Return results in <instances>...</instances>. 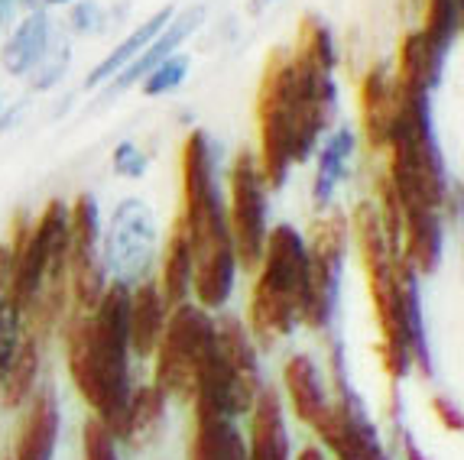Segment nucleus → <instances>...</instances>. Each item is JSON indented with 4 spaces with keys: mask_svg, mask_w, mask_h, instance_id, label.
<instances>
[{
    "mask_svg": "<svg viewBox=\"0 0 464 460\" xmlns=\"http://www.w3.org/2000/svg\"><path fill=\"white\" fill-rule=\"evenodd\" d=\"M410 4H416V0H410Z\"/></svg>",
    "mask_w": 464,
    "mask_h": 460,
    "instance_id": "obj_40",
    "label": "nucleus"
},
{
    "mask_svg": "<svg viewBox=\"0 0 464 460\" xmlns=\"http://www.w3.org/2000/svg\"><path fill=\"white\" fill-rule=\"evenodd\" d=\"M260 104H270L293 139V162H305L315 153L318 137L332 127L338 110L334 72L312 65L305 55L276 49L266 59L264 81L256 91Z\"/></svg>",
    "mask_w": 464,
    "mask_h": 460,
    "instance_id": "obj_4",
    "label": "nucleus"
},
{
    "mask_svg": "<svg viewBox=\"0 0 464 460\" xmlns=\"http://www.w3.org/2000/svg\"><path fill=\"white\" fill-rule=\"evenodd\" d=\"M402 454H406V460H429L426 454L419 451V445L412 441L410 435H402Z\"/></svg>",
    "mask_w": 464,
    "mask_h": 460,
    "instance_id": "obj_36",
    "label": "nucleus"
},
{
    "mask_svg": "<svg viewBox=\"0 0 464 460\" xmlns=\"http://www.w3.org/2000/svg\"><path fill=\"white\" fill-rule=\"evenodd\" d=\"M396 110V88L387 62H377L361 81V120H364V137L373 153H383L390 139Z\"/></svg>",
    "mask_w": 464,
    "mask_h": 460,
    "instance_id": "obj_17",
    "label": "nucleus"
},
{
    "mask_svg": "<svg viewBox=\"0 0 464 460\" xmlns=\"http://www.w3.org/2000/svg\"><path fill=\"white\" fill-rule=\"evenodd\" d=\"M166 422V396L156 386H140L130 389V399H127L124 425H121V441H127L130 447L150 445L160 428Z\"/></svg>",
    "mask_w": 464,
    "mask_h": 460,
    "instance_id": "obj_23",
    "label": "nucleus"
},
{
    "mask_svg": "<svg viewBox=\"0 0 464 460\" xmlns=\"http://www.w3.org/2000/svg\"><path fill=\"white\" fill-rule=\"evenodd\" d=\"M283 383H286L289 402L295 408V418L305 425H312L318 418V412L328 406L325 402V386H322V373H318L315 360L305 353L289 357L283 367Z\"/></svg>",
    "mask_w": 464,
    "mask_h": 460,
    "instance_id": "obj_22",
    "label": "nucleus"
},
{
    "mask_svg": "<svg viewBox=\"0 0 464 460\" xmlns=\"http://www.w3.org/2000/svg\"><path fill=\"white\" fill-rule=\"evenodd\" d=\"M160 285V295H163L166 308H176L188 299L192 292V256H188V234L182 217L172 221L169 240H166V256H163V283Z\"/></svg>",
    "mask_w": 464,
    "mask_h": 460,
    "instance_id": "obj_24",
    "label": "nucleus"
},
{
    "mask_svg": "<svg viewBox=\"0 0 464 460\" xmlns=\"http://www.w3.org/2000/svg\"><path fill=\"white\" fill-rule=\"evenodd\" d=\"M266 4H276V0H254V10H260V7H266Z\"/></svg>",
    "mask_w": 464,
    "mask_h": 460,
    "instance_id": "obj_38",
    "label": "nucleus"
},
{
    "mask_svg": "<svg viewBox=\"0 0 464 460\" xmlns=\"http://www.w3.org/2000/svg\"><path fill=\"white\" fill-rule=\"evenodd\" d=\"M65 357L78 396L111 435H121L130 399V285L108 283L92 311L65 318Z\"/></svg>",
    "mask_w": 464,
    "mask_h": 460,
    "instance_id": "obj_1",
    "label": "nucleus"
},
{
    "mask_svg": "<svg viewBox=\"0 0 464 460\" xmlns=\"http://www.w3.org/2000/svg\"><path fill=\"white\" fill-rule=\"evenodd\" d=\"M396 88V110L393 127H390V172L402 207H429L441 211L449 198V169L441 159V146L435 137L432 104L429 94L406 91L393 81Z\"/></svg>",
    "mask_w": 464,
    "mask_h": 460,
    "instance_id": "obj_3",
    "label": "nucleus"
},
{
    "mask_svg": "<svg viewBox=\"0 0 464 460\" xmlns=\"http://www.w3.org/2000/svg\"><path fill=\"white\" fill-rule=\"evenodd\" d=\"M247 460H289V431L283 418V399L273 386H260L250 406Z\"/></svg>",
    "mask_w": 464,
    "mask_h": 460,
    "instance_id": "obj_14",
    "label": "nucleus"
},
{
    "mask_svg": "<svg viewBox=\"0 0 464 460\" xmlns=\"http://www.w3.org/2000/svg\"><path fill=\"white\" fill-rule=\"evenodd\" d=\"M104 260H101V217L92 195H78L69 211V292L75 308L92 311L104 292Z\"/></svg>",
    "mask_w": 464,
    "mask_h": 460,
    "instance_id": "obj_12",
    "label": "nucleus"
},
{
    "mask_svg": "<svg viewBox=\"0 0 464 460\" xmlns=\"http://www.w3.org/2000/svg\"><path fill=\"white\" fill-rule=\"evenodd\" d=\"M260 276L250 295V334L264 347L289 338L295 324H302L305 285H309V254L299 230L289 224L266 230Z\"/></svg>",
    "mask_w": 464,
    "mask_h": 460,
    "instance_id": "obj_5",
    "label": "nucleus"
},
{
    "mask_svg": "<svg viewBox=\"0 0 464 460\" xmlns=\"http://www.w3.org/2000/svg\"><path fill=\"white\" fill-rule=\"evenodd\" d=\"M295 460H325V454H322V447L309 445V447H302L299 457H295Z\"/></svg>",
    "mask_w": 464,
    "mask_h": 460,
    "instance_id": "obj_37",
    "label": "nucleus"
},
{
    "mask_svg": "<svg viewBox=\"0 0 464 460\" xmlns=\"http://www.w3.org/2000/svg\"><path fill=\"white\" fill-rule=\"evenodd\" d=\"M445 49L429 43L426 33L416 30L402 39L400 46V69H396L393 81L406 91H422L432 94V88L441 81V69H445Z\"/></svg>",
    "mask_w": 464,
    "mask_h": 460,
    "instance_id": "obj_19",
    "label": "nucleus"
},
{
    "mask_svg": "<svg viewBox=\"0 0 464 460\" xmlns=\"http://www.w3.org/2000/svg\"><path fill=\"white\" fill-rule=\"evenodd\" d=\"M215 350V318L208 315V308L182 302L172 308V315L166 318L163 338L156 344V389L163 392L166 399L192 402L195 399V383L205 367V360Z\"/></svg>",
    "mask_w": 464,
    "mask_h": 460,
    "instance_id": "obj_8",
    "label": "nucleus"
},
{
    "mask_svg": "<svg viewBox=\"0 0 464 460\" xmlns=\"http://www.w3.org/2000/svg\"><path fill=\"white\" fill-rule=\"evenodd\" d=\"M39 357H43V344L30 334H20V344L14 350L7 373L0 379V402L7 408H20L36 389V373H39Z\"/></svg>",
    "mask_w": 464,
    "mask_h": 460,
    "instance_id": "obj_27",
    "label": "nucleus"
},
{
    "mask_svg": "<svg viewBox=\"0 0 464 460\" xmlns=\"http://www.w3.org/2000/svg\"><path fill=\"white\" fill-rule=\"evenodd\" d=\"M201 20H205V7L188 10V14L182 16V20H169V26H166V30L160 33V36H156L153 43H150V46L130 62V65H127L124 75H121L114 81L117 91H121V88L137 85L140 78H147L150 72L156 69V65H163V62L169 59V55H176V49L182 46V43H186V39L192 36L195 30H198Z\"/></svg>",
    "mask_w": 464,
    "mask_h": 460,
    "instance_id": "obj_20",
    "label": "nucleus"
},
{
    "mask_svg": "<svg viewBox=\"0 0 464 460\" xmlns=\"http://www.w3.org/2000/svg\"><path fill=\"white\" fill-rule=\"evenodd\" d=\"M351 153H354V133L348 127H341L328 137V143L322 146V156H318V172L315 182H312V201L315 207H328L334 198V188L348 172Z\"/></svg>",
    "mask_w": 464,
    "mask_h": 460,
    "instance_id": "obj_28",
    "label": "nucleus"
},
{
    "mask_svg": "<svg viewBox=\"0 0 464 460\" xmlns=\"http://www.w3.org/2000/svg\"><path fill=\"white\" fill-rule=\"evenodd\" d=\"M188 72V55H169L163 65H156L147 78H143V94L147 98H160V94L176 91L182 81H186Z\"/></svg>",
    "mask_w": 464,
    "mask_h": 460,
    "instance_id": "obj_32",
    "label": "nucleus"
},
{
    "mask_svg": "<svg viewBox=\"0 0 464 460\" xmlns=\"http://www.w3.org/2000/svg\"><path fill=\"white\" fill-rule=\"evenodd\" d=\"M332 369L338 399H334V406L322 408L318 418L312 422L322 445L338 460H390V454L380 445L377 425L367 415V406L344 379V357H341L338 340H332Z\"/></svg>",
    "mask_w": 464,
    "mask_h": 460,
    "instance_id": "obj_9",
    "label": "nucleus"
},
{
    "mask_svg": "<svg viewBox=\"0 0 464 460\" xmlns=\"http://www.w3.org/2000/svg\"><path fill=\"white\" fill-rule=\"evenodd\" d=\"M46 4H69V0H46Z\"/></svg>",
    "mask_w": 464,
    "mask_h": 460,
    "instance_id": "obj_39",
    "label": "nucleus"
},
{
    "mask_svg": "<svg viewBox=\"0 0 464 460\" xmlns=\"http://www.w3.org/2000/svg\"><path fill=\"white\" fill-rule=\"evenodd\" d=\"M295 53L305 55V59H309L312 65H318V69L334 72L338 55H334V39H332V30L325 26V20H318V16H312V14L302 16L299 46H295Z\"/></svg>",
    "mask_w": 464,
    "mask_h": 460,
    "instance_id": "obj_31",
    "label": "nucleus"
},
{
    "mask_svg": "<svg viewBox=\"0 0 464 460\" xmlns=\"http://www.w3.org/2000/svg\"><path fill=\"white\" fill-rule=\"evenodd\" d=\"M14 260L16 256L10 244H0V379L7 373L20 334H24L20 308L14 302Z\"/></svg>",
    "mask_w": 464,
    "mask_h": 460,
    "instance_id": "obj_29",
    "label": "nucleus"
},
{
    "mask_svg": "<svg viewBox=\"0 0 464 460\" xmlns=\"http://www.w3.org/2000/svg\"><path fill=\"white\" fill-rule=\"evenodd\" d=\"M445 230L439 211L429 207H402V250L400 256L416 276H432L441 263Z\"/></svg>",
    "mask_w": 464,
    "mask_h": 460,
    "instance_id": "obj_16",
    "label": "nucleus"
},
{
    "mask_svg": "<svg viewBox=\"0 0 464 460\" xmlns=\"http://www.w3.org/2000/svg\"><path fill=\"white\" fill-rule=\"evenodd\" d=\"M351 227H354L357 250H361V260L367 269V289H371L373 315L380 324V363H383L390 379L400 383L412 369V353L410 340H406V324H402L400 273H396V260L390 254L383 227H380L377 205L361 201L351 215Z\"/></svg>",
    "mask_w": 464,
    "mask_h": 460,
    "instance_id": "obj_6",
    "label": "nucleus"
},
{
    "mask_svg": "<svg viewBox=\"0 0 464 460\" xmlns=\"http://www.w3.org/2000/svg\"><path fill=\"white\" fill-rule=\"evenodd\" d=\"M260 386L264 383L250 331L231 315L215 321V350L201 367L192 402L227 418H240L250 412Z\"/></svg>",
    "mask_w": 464,
    "mask_h": 460,
    "instance_id": "obj_7",
    "label": "nucleus"
},
{
    "mask_svg": "<svg viewBox=\"0 0 464 460\" xmlns=\"http://www.w3.org/2000/svg\"><path fill=\"white\" fill-rule=\"evenodd\" d=\"M172 16H176V10L166 7V10H160V14L150 16V20L143 26H137V30H133L130 36H127L124 43H121V46H117L114 53L108 55V59L94 65V72L88 75L85 85L88 88H98V85H104V81H111L114 75H121V72H124L127 65H130V62L137 59V55L143 53V49H147L150 43H153V39L160 36V33L166 30V26H169Z\"/></svg>",
    "mask_w": 464,
    "mask_h": 460,
    "instance_id": "obj_25",
    "label": "nucleus"
},
{
    "mask_svg": "<svg viewBox=\"0 0 464 460\" xmlns=\"http://www.w3.org/2000/svg\"><path fill=\"white\" fill-rule=\"evenodd\" d=\"M432 412H435V418L445 425V431H451V435H461V431H464L461 406H458V402L445 399V396H435V399H432Z\"/></svg>",
    "mask_w": 464,
    "mask_h": 460,
    "instance_id": "obj_35",
    "label": "nucleus"
},
{
    "mask_svg": "<svg viewBox=\"0 0 464 460\" xmlns=\"http://www.w3.org/2000/svg\"><path fill=\"white\" fill-rule=\"evenodd\" d=\"M59 399L53 386H39L30 396V412L16 437L14 460H53L55 445H59Z\"/></svg>",
    "mask_w": 464,
    "mask_h": 460,
    "instance_id": "obj_15",
    "label": "nucleus"
},
{
    "mask_svg": "<svg viewBox=\"0 0 464 460\" xmlns=\"http://www.w3.org/2000/svg\"><path fill=\"white\" fill-rule=\"evenodd\" d=\"M82 454H85V460H121L117 457V437L98 418H88L82 425Z\"/></svg>",
    "mask_w": 464,
    "mask_h": 460,
    "instance_id": "obj_33",
    "label": "nucleus"
},
{
    "mask_svg": "<svg viewBox=\"0 0 464 460\" xmlns=\"http://www.w3.org/2000/svg\"><path fill=\"white\" fill-rule=\"evenodd\" d=\"M429 43L449 53L461 33V0H426V26Z\"/></svg>",
    "mask_w": 464,
    "mask_h": 460,
    "instance_id": "obj_30",
    "label": "nucleus"
},
{
    "mask_svg": "<svg viewBox=\"0 0 464 460\" xmlns=\"http://www.w3.org/2000/svg\"><path fill=\"white\" fill-rule=\"evenodd\" d=\"M344 237H348V221L341 215L322 217L312 224L309 244V285H305V308H302V324L312 331H328L338 308L341 292V269H344Z\"/></svg>",
    "mask_w": 464,
    "mask_h": 460,
    "instance_id": "obj_10",
    "label": "nucleus"
},
{
    "mask_svg": "<svg viewBox=\"0 0 464 460\" xmlns=\"http://www.w3.org/2000/svg\"><path fill=\"white\" fill-rule=\"evenodd\" d=\"M227 230L234 240L237 269L254 273L260 266L266 244V182L250 149H240L231 169V207H227Z\"/></svg>",
    "mask_w": 464,
    "mask_h": 460,
    "instance_id": "obj_11",
    "label": "nucleus"
},
{
    "mask_svg": "<svg viewBox=\"0 0 464 460\" xmlns=\"http://www.w3.org/2000/svg\"><path fill=\"white\" fill-rule=\"evenodd\" d=\"M114 172L124 178H140L147 172V156L140 153L133 143H121L114 149Z\"/></svg>",
    "mask_w": 464,
    "mask_h": 460,
    "instance_id": "obj_34",
    "label": "nucleus"
},
{
    "mask_svg": "<svg viewBox=\"0 0 464 460\" xmlns=\"http://www.w3.org/2000/svg\"><path fill=\"white\" fill-rule=\"evenodd\" d=\"M182 224L192 256V292L201 308H221L234 292L237 256L227 211L215 185V153L208 137L192 130L182 143Z\"/></svg>",
    "mask_w": 464,
    "mask_h": 460,
    "instance_id": "obj_2",
    "label": "nucleus"
},
{
    "mask_svg": "<svg viewBox=\"0 0 464 460\" xmlns=\"http://www.w3.org/2000/svg\"><path fill=\"white\" fill-rule=\"evenodd\" d=\"M153 240L156 227L147 207L140 201H124L117 207L108 240V266L121 276V283L130 285V279L143 273L150 254H153Z\"/></svg>",
    "mask_w": 464,
    "mask_h": 460,
    "instance_id": "obj_13",
    "label": "nucleus"
},
{
    "mask_svg": "<svg viewBox=\"0 0 464 460\" xmlns=\"http://www.w3.org/2000/svg\"><path fill=\"white\" fill-rule=\"evenodd\" d=\"M49 20L46 14H33L26 16L24 24L16 26V33L7 39V46H4V69L10 75H26L30 69H36L43 55L49 53Z\"/></svg>",
    "mask_w": 464,
    "mask_h": 460,
    "instance_id": "obj_26",
    "label": "nucleus"
},
{
    "mask_svg": "<svg viewBox=\"0 0 464 460\" xmlns=\"http://www.w3.org/2000/svg\"><path fill=\"white\" fill-rule=\"evenodd\" d=\"M166 328V302L160 295V285L143 283L130 289V353L153 357L156 344Z\"/></svg>",
    "mask_w": 464,
    "mask_h": 460,
    "instance_id": "obj_21",
    "label": "nucleus"
},
{
    "mask_svg": "<svg viewBox=\"0 0 464 460\" xmlns=\"http://www.w3.org/2000/svg\"><path fill=\"white\" fill-rule=\"evenodd\" d=\"M188 460H247V445L234 418L195 406V435L188 445Z\"/></svg>",
    "mask_w": 464,
    "mask_h": 460,
    "instance_id": "obj_18",
    "label": "nucleus"
}]
</instances>
